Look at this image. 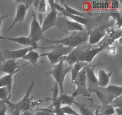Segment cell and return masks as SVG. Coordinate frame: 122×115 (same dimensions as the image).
I'll list each match as a JSON object with an SVG mask.
<instances>
[{
	"label": "cell",
	"mask_w": 122,
	"mask_h": 115,
	"mask_svg": "<svg viewBox=\"0 0 122 115\" xmlns=\"http://www.w3.org/2000/svg\"><path fill=\"white\" fill-rule=\"evenodd\" d=\"M0 44H1V41H0ZM5 61V59L4 58L3 56H2V52H1V50H0V65H1Z\"/></svg>",
	"instance_id": "cell-37"
},
{
	"label": "cell",
	"mask_w": 122,
	"mask_h": 115,
	"mask_svg": "<svg viewBox=\"0 0 122 115\" xmlns=\"http://www.w3.org/2000/svg\"><path fill=\"white\" fill-rule=\"evenodd\" d=\"M58 99H59L60 104L61 106L64 105H68V106H71L72 104H75L76 103L75 98H73L71 95H69L66 93H64L60 96H58Z\"/></svg>",
	"instance_id": "cell-24"
},
{
	"label": "cell",
	"mask_w": 122,
	"mask_h": 115,
	"mask_svg": "<svg viewBox=\"0 0 122 115\" xmlns=\"http://www.w3.org/2000/svg\"><path fill=\"white\" fill-rule=\"evenodd\" d=\"M29 63L27 62L26 64L23 65L22 67L19 68L18 67L19 63L16 60L13 59H7L5 60V61L1 65H0V71L6 73L8 75H11L13 76L14 74L19 72L23 67H25Z\"/></svg>",
	"instance_id": "cell-15"
},
{
	"label": "cell",
	"mask_w": 122,
	"mask_h": 115,
	"mask_svg": "<svg viewBox=\"0 0 122 115\" xmlns=\"http://www.w3.org/2000/svg\"><path fill=\"white\" fill-rule=\"evenodd\" d=\"M45 49H51L52 50L47 53L40 54V58L43 56H46L48 59L50 63L52 65L57 64L64 56L69 55L71 50L72 48L66 47L61 44H56L52 46L45 47Z\"/></svg>",
	"instance_id": "cell-5"
},
{
	"label": "cell",
	"mask_w": 122,
	"mask_h": 115,
	"mask_svg": "<svg viewBox=\"0 0 122 115\" xmlns=\"http://www.w3.org/2000/svg\"><path fill=\"white\" fill-rule=\"evenodd\" d=\"M112 75V72L107 73L104 69H101L98 72L97 77L98 86L100 87H107L110 81V78Z\"/></svg>",
	"instance_id": "cell-19"
},
{
	"label": "cell",
	"mask_w": 122,
	"mask_h": 115,
	"mask_svg": "<svg viewBox=\"0 0 122 115\" xmlns=\"http://www.w3.org/2000/svg\"><path fill=\"white\" fill-rule=\"evenodd\" d=\"M13 112H15V115H20V113L19 112L17 111H14Z\"/></svg>",
	"instance_id": "cell-38"
},
{
	"label": "cell",
	"mask_w": 122,
	"mask_h": 115,
	"mask_svg": "<svg viewBox=\"0 0 122 115\" xmlns=\"http://www.w3.org/2000/svg\"><path fill=\"white\" fill-rule=\"evenodd\" d=\"M54 6L55 8H56V10L57 12H60L61 13V14H62V16H63L66 17L67 18L70 19H72L74 22H77L78 23H80L81 25H85L86 27H88L89 26L90 28L91 25H92V20L91 19H86V18L82 17L77 16L73 15V14H70L69 13H67L64 10V7H62L61 6H60V4H57V2H56L55 1L54 4Z\"/></svg>",
	"instance_id": "cell-14"
},
{
	"label": "cell",
	"mask_w": 122,
	"mask_h": 115,
	"mask_svg": "<svg viewBox=\"0 0 122 115\" xmlns=\"http://www.w3.org/2000/svg\"><path fill=\"white\" fill-rule=\"evenodd\" d=\"M88 63L83 62H77L75 63L71 67V87H73L74 83H75L77 75L79 74L80 71L83 69V68L86 67Z\"/></svg>",
	"instance_id": "cell-20"
},
{
	"label": "cell",
	"mask_w": 122,
	"mask_h": 115,
	"mask_svg": "<svg viewBox=\"0 0 122 115\" xmlns=\"http://www.w3.org/2000/svg\"><path fill=\"white\" fill-rule=\"evenodd\" d=\"M112 24V22L104 23L89 31L88 44L92 46L94 44L99 43L106 35L108 29Z\"/></svg>",
	"instance_id": "cell-7"
},
{
	"label": "cell",
	"mask_w": 122,
	"mask_h": 115,
	"mask_svg": "<svg viewBox=\"0 0 122 115\" xmlns=\"http://www.w3.org/2000/svg\"><path fill=\"white\" fill-rule=\"evenodd\" d=\"M109 7L113 10H117L119 7V2L117 1H112L109 4Z\"/></svg>",
	"instance_id": "cell-33"
},
{
	"label": "cell",
	"mask_w": 122,
	"mask_h": 115,
	"mask_svg": "<svg viewBox=\"0 0 122 115\" xmlns=\"http://www.w3.org/2000/svg\"><path fill=\"white\" fill-rule=\"evenodd\" d=\"M108 46V44H107V42H106L99 47L92 48L91 46H90L89 47L87 48L80 55L78 62H83L87 63H91L94 58L98 54L103 51Z\"/></svg>",
	"instance_id": "cell-11"
},
{
	"label": "cell",
	"mask_w": 122,
	"mask_h": 115,
	"mask_svg": "<svg viewBox=\"0 0 122 115\" xmlns=\"http://www.w3.org/2000/svg\"><path fill=\"white\" fill-rule=\"evenodd\" d=\"M75 105H76L79 110L81 115H95V113H93V111L89 108L83 104H80L76 101Z\"/></svg>",
	"instance_id": "cell-26"
},
{
	"label": "cell",
	"mask_w": 122,
	"mask_h": 115,
	"mask_svg": "<svg viewBox=\"0 0 122 115\" xmlns=\"http://www.w3.org/2000/svg\"><path fill=\"white\" fill-rule=\"evenodd\" d=\"M11 115H15V112H13Z\"/></svg>",
	"instance_id": "cell-39"
},
{
	"label": "cell",
	"mask_w": 122,
	"mask_h": 115,
	"mask_svg": "<svg viewBox=\"0 0 122 115\" xmlns=\"http://www.w3.org/2000/svg\"><path fill=\"white\" fill-rule=\"evenodd\" d=\"M9 92L7 87H0V100L7 101L10 100Z\"/></svg>",
	"instance_id": "cell-28"
},
{
	"label": "cell",
	"mask_w": 122,
	"mask_h": 115,
	"mask_svg": "<svg viewBox=\"0 0 122 115\" xmlns=\"http://www.w3.org/2000/svg\"><path fill=\"white\" fill-rule=\"evenodd\" d=\"M40 54L35 50H32L29 52L23 59L28 61L29 63L33 64V65H36L38 59L40 58Z\"/></svg>",
	"instance_id": "cell-23"
},
{
	"label": "cell",
	"mask_w": 122,
	"mask_h": 115,
	"mask_svg": "<svg viewBox=\"0 0 122 115\" xmlns=\"http://www.w3.org/2000/svg\"><path fill=\"white\" fill-rule=\"evenodd\" d=\"M6 101H7L0 100V115H6L7 110L8 109Z\"/></svg>",
	"instance_id": "cell-31"
},
{
	"label": "cell",
	"mask_w": 122,
	"mask_h": 115,
	"mask_svg": "<svg viewBox=\"0 0 122 115\" xmlns=\"http://www.w3.org/2000/svg\"><path fill=\"white\" fill-rule=\"evenodd\" d=\"M56 26L59 31L64 33H69L70 31H85L84 26L74 21H70L66 17L58 16L57 18Z\"/></svg>",
	"instance_id": "cell-6"
},
{
	"label": "cell",
	"mask_w": 122,
	"mask_h": 115,
	"mask_svg": "<svg viewBox=\"0 0 122 115\" xmlns=\"http://www.w3.org/2000/svg\"><path fill=\"white\" fill-rule=\"evenodd\" d=\"M116 52V47H111L108 48L107 52L108 53L113 55V54H115Z\"/></svg>",
	"instance_id": "cell-35"
},
{
	"label": "cell",
	"mask_w": 122,
	"mask_h": 115,
	"mask_svg": "<svg viewBox=\"0 0 122 115\" xmlns=\"http://www.w3.org/2000/svg\"><path fill=\"white\" fill-rule=\"evenodd\" d=\"M13 75H6L0 77V87H7L9 92V97L11 98V91L12 87H13Z\"/></svg>",
	"instance_id": "cell-21"
},
{
	"label": "cell",
	"mask_w": 122,
	"mask_h": 115,
	"mask_svg": "<svg viewBox=\"0 0 122 115\" xmlns=\"http://www.w3.org/2000/svg\"><path fill=\"white\" fill-rule=\"evenodd\" d=\"M71 67L66 65L65 62L61 60L58 63L56 64V66L46 74H50L53 77L55 80V82L57 83L58 88L60 90V95L64 93V83L66 76L69 72L71 71Z\"/></svg>",
	"instance_id": "cell-4"
},
{
	"label": "cell",
	"mask_w": 122,
	"mask_h": 115,
	"mask_svg": "<svg viewBox=\"0 0 122 115\" xmlns=\"http://www.w3.org/2000/svg\"><path fill=\"white\" fill-rule=\"evenodd\" d=\"M28 37L35 43H38L44 38L41 25L37 19L36 14L34 11H32V20L30 26V33Z\"/></svg>",
	"instance_id": "cell-9"
},
{
	"label": "cell",
	"mask_w": 122,
	"mask_h": 115,
	"mask_svg": "<svg viewBox=\"0 0 122 115\" xmlns=\"http://www.w3.org/2000/svg\"><path fill=\"white\" fill-rule=\"evenodd\" d=\"M19 2V4L17 8L16 13H15V17H14V20L12 22L11 25H10L8 29L7 30V32L9 31L18 22H23L25 19V17L26 16V13H27V10L29 8L28 6L25 4L22 3V2H20L19 1H17Z\"/></svg>",
	"instance_id": "cell-17"
},
{
	"label": "cell",
	"mask_w": 122,
	"mask_h": 115,
	"mask_svg": "<svg viewBox=\"0 0 122 115\" xmlns=\"http://www.w3.org/2000/svg\"><path fill=\"white\" fill-rule=\"evenodd\" d=\"M61 110L64 114L66 115H81L79 113L76 112L71 106H68V105H64L61 106Z\"/></svg>",
	"instance_id": "cell-29"
},
{
	"label": "cell",
	"mask_w": 122,
	"mask_h": 115,
	"mask_svg": "<svg viewBox=\"0 0 122 115\" xmlns=\"http://www.w3.org/2000/svg\"><path fill=\"white\" fill-rule=\"evenodd\" d=\"M48 2L50 4V7H51V12L47 14V16L44 19V21L42 22L41 28L43 32H45L48 29L56 26L57 14H58V12L54 6L55 1H48Z\"/></svg>",
	"instance_id": "cell-13"
},
{
	"label": "cell",
	"mask_w": 122,
	"mask_h": 115,
	"mask_svg": "<svg viewBox=\"0 0 122 115\" xmlns=\"http://www.w3.org/2000/svg\"><path fill=\"white\" fill-rule=\"evenodd\" d=\"M34 81H33L30 84L29 88L27 89L25 96L19 102L12 103L10 100L6 101V104L7 105H8L7 107H8V109L11 110L12 113L14 111H17L21 113L24 111H31L33 107L42 103V100L37 101L35 102L33 101L32 97H30V93L32 92L33 86H34Z\"/></svg>",
	"instance_id": "cell-2"
},
{
	"label": "cell",
	"mask_w": 122,
	"mask_h": 115,
	"mask_svg": "<svg viewBox=\"0 0 122 115\" xmlns=\"http://www.w3.org/2000/svg\"><path fill=\"white\" fill-rule=\"evenodd\" d=\"M74 86H76V88L73 90L71 95L73 98H75L78 95H82L83 97H87L89 95L87 91L86 67L83 68L80 71L74 83Z\"/></svg>",
	"instance_id": "cell-8"
},
{
	"label": "cell",
	"mask_w": 122,
	"mask_h": 115,
	"mask_svg": "<svg viewBox=\"0 0 122 115\" xmlns=\"http://www.w3.org/2000/svg\"><path fill=\"white\" fill-rule=\"evenodd\" d=\"M115 113H116L117 115H122V109L121 107H117L114 109Z\"/></svg>",
	"instance_id": "cell-36"
},
{
	"label": "cell",
	"mask_w": 122,
	"mask_h": 115,
	"mask_svg": "<svg viewBox=\"0 0 122 115\" xmlns=\"http://www.w3.org/2000/svg\"><path fill=\"white\" fill-rule=\"evenodd\" d=\"M97 110V111L102 110V111L97 113H95V115H113L115 114L114 109L110 104H108L106 107H101V105L98 106Z\"/></svg>",
	"instance_id": "cell-25"
},
{
	"label": "cell",
	"mask_w": 122,
	"mask_h": 115,
	"mask_svg": "<svg viewBox=\"0 0 122 115\" xmlns=\"http://www.w3.org/2000/svg\"><path fill=\"white\" fill-rule=\"evenodd\" d=\"M98 97L101 101V107H106L117 97L122 95L121 86L111 85L105 87H99L97 93Z\"/></svg>",
	"instance_id": "cell-3"
},
{
	"label": "cell",
	"mask_w": 122,
	"mask_h": 115,
	"mask_svg": "<svg viewBox=\"0 0 122 115\" xmlns=\"http://www.w3.org/2000/svg\"><path fill=\"white\" fill-rule=\"evenodd\" d=\"M8 15H3V16H0V31H1V25H2V23L3 22V20H4L5 18L8 17ZM3 36H2L1 35V32H0V41L2 40V38Z\"/></svg>",
	"instance_id": "cell-34"
},
{
	"label": "cell",
	"mask_w": 122,
	"mask_h": 115,
	"mask_svg": "<svg viewBox=\"0 0 122 115\" xmlns=\"http://www.w3.org/2000/svg\"><path fill=\"white\" fill-rule=\"evenodd\" d=\"M122 95L120 96V97H117L116 99H114L113 101L111 103L110 105L113 107L114 109H116V108L117 107H121L122 105Z\"/></svg>",
	"instance_id": "cell-30"
},
{
	"label": "cell",
	"mask_w": 122,
	"mask_h": 115,
	"mask_svg": "<svg viewBox=\"0 0 122 115\" xmlns=\"http://www.w3.org/2000/svg\"><path fill=\"white\" fill-rule=\"evenodd\" d=\"M37 110L38 111L36 112L34 115H54L50 111L45 110V109H39Z\"/></svg>",
	"instance_id": "cell-32"
},
{
	"label": "cell",
	"mask_w": 122,
	"mask_h": 115,
	"mask_svg": "<svg viewBox=\"0 0 122 115\" xmlns=\"http://www.w3.org/2000/svg\"><path fill=\"white\" fill-rule=\"evenodd\" d=\"M36 11H37L38 14H44L46 12V1H39Z\"/></svg>",
	"instance_id": "cell-27"
},
{
	"label": "cell",
	"mask_w": 122,
	"mask_h": 115,
	"mask_svg": "<svg viewBox=\"0 0 122 115\" xmlns=\"http://www.w3.org/2000/svg\"><path fill=\"white\" fill-rule=\"evenodd\" d=\"M61 3L63 4V5L64 6V8L66 12L67 13H69L70 14H73V15L77 16L82 17L86 18V19H91L92 16V14H89L87 13H85V12H80V11L77 10L76 9H74V8H71V7L68 6L64 1H60Z\"/></svg>",
	"instance_id": "cell-22"
},
{
	"label": "cell",
	"mask_w": 122,
	"mask_h": 115,
	"mask_svg": "<svg viewBox=\"0 0 122 115\" xmlns=\"http://www.w3.org/2000/svg\"><path fill=\"white\" fill-rule=\"evenodd\" d=\"M2 40H9L15 43H19L21 45L26 46L27 47H32L35 49H45V47H39L38 46V43L31 40L28 37H2Z\"/></svg>",
	"instance_id": "cell-18"
},
{
	"label": "cell",
	"mask_w": 122,
	"mask_h": 115,
	"mask_svg": "<svg viewBox=\"0 0 122 115\" xmlns=\"http://www.w3.org/2000/svg\"><path fill=\"white\" fill-rule=\"evenodd\" d=\"M89 37V31H73L70 35L60 40H49L48 38H44L43 40L48 43H52L55 44H61L64 46L74 48L81 46L82 44H86L88 41Z\"/></svg>",
	"instance_id": "cell-1"
},
{
	"label": "cell",
	"mask_w": 122,
	"mask_h": 115,
	"mask_svg": "<svg viewBox=\"0 0 122 115\" xmlns=\"http://www.w3.org/2000/svg\"><path fill=\"white\" fill-rule=\"evenodd\" d=\"M90 46H91L89 45L88 43L79 46L73 49V50L69 55L62 58L61 61L63 60L64 62H66L67 63L68 65L72 67L75 63L78 62L79 58V56L81 53Z\"/></svg>",
	"instance_id": "cell-12"
},
{
	"label": "cell",
	"mask_w": 122,
	"mask_h": 115,
	"mask_svg": "<svg viewBox=\"0 0 122 115\" xmlns=\"http://www.w3.org/2000/svg\"><path fill=\"white\" fill-rule=\"evenodd\" d=\"M95 67L89 65L86 67V74L87 91L88 95L91 93H97L99 89L98 82L97 77L95 74Z\"/></svg>",
	"instance_id": "cell-10"
},
{
	"label": "cell",
	"mask_w": 122,
	"mask_h": 115,
	"mask_svg": "<svg viewBox=\"0 0 122 115\" xmlns=\"http://www.w3.org/2000/svg\"><path fill=\"white\" fill-rule=\"evenodd\" d=\"M32 50H36L32 47H26L23 49H18V50H4L2 53L4 58L5 60L15 59L19 58H23L27 53Z\"/></svg>",
	"instance_id": "cell-16"
}]
</instances>
